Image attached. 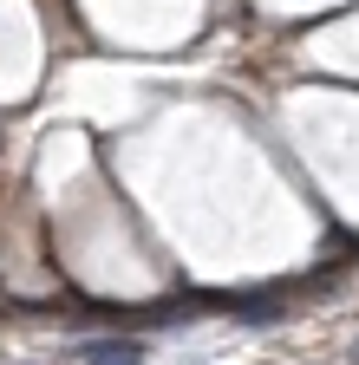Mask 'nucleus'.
<instances>
[{"label": "nucleus", "instance_id": "1", "mask_svg": "<svg viewBox=\"0 0 359 365\" xmlns=\"http://www.w3.org/2000/svg\"><path fill=\"white\" fill-rule=\"evenodd\" d=\"M144 352L138 346H118V339H98V346H85V365H138Z\"/></svg>", "mask_w": 359, "mask_h": 365}]
</instances>
